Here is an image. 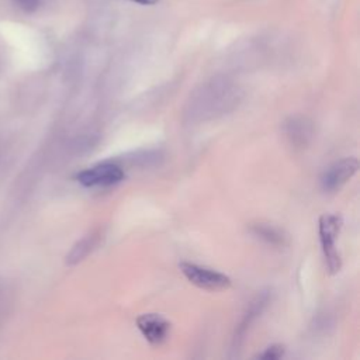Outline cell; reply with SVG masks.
<instances>
[{"instance_id":"52a82bcc","label":"cell","mask_w":360,"mask_h":360,"mask_svg":"<svg viewBox=\"0 0 360 360\" xmlns=\"http://www.w3.org/2000/svg\"><path fill=\"white\" fill-rule=\"evenodd\" d=\"M284 134L292 146L302 148L312 138V122L305 117H291L284 122Z\"/></svg>"},{"instance_id":"277c9868","label":"cell","mask_w":360,"mask_h":360,"mask_svg":"<svg viewBox=\"0 0 360 360\" xmlns=\"http://www.w3.org/2000/svg\"><path fill=\"white\" fill-rule=\"evenodd\" d=\"M125 172L115 162H103L87 167L76 174V180L83 187H108L122 181Z\"/></svg>"},{"instance_id":"8992f818","label":"cell","mask_w":360,"mask_h":360,"mask_svg":"<svg viewBox=\"0 0 360 360\" xmlns=\"http://www.w3.org/2000/svg\"><path fill=\"white\" fill-rule=\"evenodd\" d=\"M136 326L142 336L153 346H159L167 340L170 333V322L159 314H142L136 318Z\"/></svg>"},{"instance_id":"7a4b0ae2","label":"cell","mask_w":360,"mask_h":360,"mask_svg":"<svg viewBox=\"0 0 360 360\" xmlns=\"http://www.w3.org/2000/svg\"><path fill=\"white\" fill-rule=\"evenodd\" d=\"M342 228V218L336 214H323L319 218V240L329 273H338L342 266L340 255L336 249V240Z\"/></svg>"},{"instance_id":"6da1fadb","label":"cell","mask_w":360,"mask_h":360,"mask_svg":"<svg viewBox=\"0 0 360 360\" xmlns=\"http://www.w3.org/2000/svg\"><path fill=\"white\" fill-rule=\"evenodd\" d=\"M240 97V90L233 82L225 77L211 79L188 97L184 118L190 122H205L218 118L232 111Z\"/></svg>"},{"instance_id":"5b68a950","label":"cell","mask_w":360,"mask_h":360,"mask_svg":"<svg viewBox=\"0 0 360 360\" xmlns=\"http://www.w3.org/2000/svg\"><path fill=\"white\" fill-rule=\"evenodd\" d=\"M359 169V160L353 156L343 158L332 163L321 176V187L328 193H333L345 186Z\"/></svg>"},{"instance_id":"7c38bea8","label":"cell","mask_w":360,"mask_h":360,"mask_svg":"<svg viewBox=\"0 0 360 360\" xmlns=\"http://www.w3.org/2000/svg\"><path fill=\"white\" fill-rule=\"evenodd\" d=\"M25 13H34L39 7V0H14Z\"/></svg>"},{"instance_id":"3957f363","label":"cell","mask_w":360,"mask_h":360,"mask_svg":"<svg viewBox=\"0 0 360 360\" xmlns=\"http://www.w3.org/2000/svg\"><path fill=\"white\" fill-rule=\"evenodd\" d=\"M179 269L193 285L201 290L222 291L231 287V278L214 269H208L188 262H181L179 264Z\"/></svg>"},{"instance_id":"30bf717a","label":"cell","mask_w":360,"mask_h":360,"mask_svg":"<svg viewBox=\"0 0 360 360\" xmlns=\"http://www.w3.org/2000/svg\"><path fill=\"white\" fill-rule=\"evenodd\" d=\"M250 232L259 238L260 240L266 242L271 246H284L285 245V236L281 232V229L269 225V224H256L250 228Z\"/></svg>"},{"instance_id":"ba28073f","label":"cell","mask_w":360,"mask_h":360,"mask_svg":"<svg viewBox=\"0 0 360 360\" xmlns=\"http://www.w3.org/2000/svg\"><path fill=\"white\" fill-rule=\"evenodd\" d=\"M103 239V231L101 229H96L93 232H90L89 235H86L84 238H82L69 252V255L66 256V263L68 264H76L79 262H82L89 253H91L101 242Z\"/></svg>"},{"instance_id":"4fadbf2b","label":"cell","mask_w":360,"mask_h":360,"mask_svg":"<svg viewBox=\"0 0 360 360\" xmlns=\"http://www.w3.org/2000/svg\"><path fill=\"white\" fill-rule=\"evenodd\" d=\"M131 1L142 4V6H152V4H156L159 0H131Z\"/></svg>"},{"instance_id":"9c48e42d","label":"cell","mask_w":360,"mask_h":360,"mask_svg":"<svg viewBox=\"0 0 360 360\" xmlns=\"http://www.w3.org/2000/svg\"><path fill=\"white\" fill-rule=\"evenodd\" d=\"M267 304V295H259L249 307L248 312L243 315L240 323L238 325L236 328V332H235V336H233V347H239V345L242 343V340L245 339L246 336V330L249 329V326L253 323L255 318L263 311V308L266 307Z\"/></svg>"},{"instance_id":"8fae6325","label":"cell","mask_w":360,"mask_h":360,"mask_svg":"<svg viewBox=\"0 0 360 360\" xmlns=\"http://www.w3.org/2000/svg\"><path fill=\"white\" fill-rule=\"evenodd\" d=\"M284 346L283 345H271L266 347L262 353H259L256 357L257 359H264V360H277L284 356Z\"/></svg>"}]
</instances>
